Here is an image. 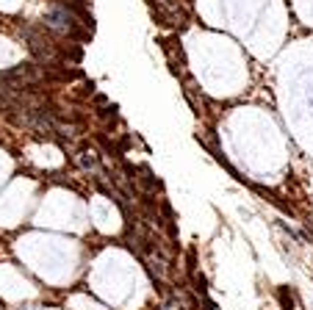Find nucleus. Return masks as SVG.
<instances>
[{
	"label": "nucleus",
	"mask_w": 313,
	"mask_h": 310,
	"mask_svg": "<svg viewBox=\"0 0 313 310\" xmlns=\"http://www.w3.org/2000/svg\"><path fill=\"white\" fill-rule=\"evenodd\" d=\"M44 25L53 28V30H58L61 36H70V39H84L86 36V30L80 28L84 22H78V17H75L70 8L58 6V3H56V6L50 8V14L44 17Z\"/></svg>",
	"instance_id": "nucleus-1"
},
{
	"label": "nucleus",
	"mask_w": 313,
	"mask_h": 310,
	"mask_svg": "<svg viewBox=\"0 0 313 310\" xmlns=\"http://www.w3.org/2000/svg\"><path fill=\"white\" fill-rule=\"evenodd\" d=\"M25 36H28V48H30V53L36 56L39 61H44V64H56L58 61V50H56V44H50L44 36H39V34H34V30H25Z\"/></svg>",
	"instance_id": "nucleus-2"
},
{
	"label": "nucleus",
	"mask_w": 313,
	"mask_h": 310,
	"mask_svg": "<svg viewBox=\"0 0 313 310\" xmlns=\"http://www.w3.org/2000/svg\"><path fill=\"white\" fill-rule=\"evenodd\" d=\"M78 164L86 172H100V158H97L94 150H80L78 152Z\"/></svg>",
	"instance_id": "nucleus-3"
}]
</instances>
